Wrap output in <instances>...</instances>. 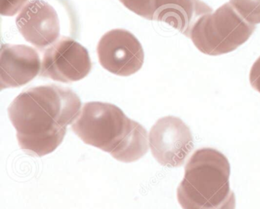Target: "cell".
Here are the masks:
<instances>
[{
  "label": "cell",
  "mask_w": 260,
  "mask_h": 209,
  "mask_svg": "<svg viewBox=\"0 0 260 209\" xmlns=\"http://www.w3.org/2000/svg\"><path fill=\"white\" fill-rule=\"evenodd\" d=\"M230 4L248 23L260 24V0H231Z\"/></svg>",
  "instance_id": "11"
},
{
  "label": "cell",
  "mask_w": 260,
  "mask_h": 209,
  "mask_svg": "<svg viewBox=\"0 0 260 209\" xmlns=\"http://www.w3.org/2000/svg\"><path fill=\"white\" fill-rule=\"evenodd\" d=\"M71 129L84 143L109 153L124 163L139 160L150 147L144 127L109 103L83 104Z\"/></svg>",
  "instance_id": "2"
},
{
  "label": "cell",
  "mask_w": 260,
  "mask_h": 209,
  "mask_svg": "<svg viewBox=\"0 0 260 209\" xmlns=\"http://www.w3.org/2000/svg\"><path fill=\"white\" fill-rule=\"evenodd\" d=\"M81 109L80 97L74 91L51 84L22 92L10 104L8 114L21 149L42 157L60 146Z\"/></svg>",
  "instance_id": "1"
},
{
  "label": "cell",
  "mask_w": 260,
  "mask_h": 209,
  "mask_svg": "<svg viewBox=\"0 0 260 209\" xmlns=\"http://www.w3.org/2000/svg\"><path fill=\"white\" fill-rule=\"evenodd\" d=\"M120 2L138 16L153 21V0H119Z\"/></svg>",
  "instance_id": "12"
},
{
  "label": "cell",
  "mask_w": 260,
  "mask_h": 209,
  "mask_svg": "<svg viewBox=\"0 0 260 209\" xmlns=\"http://www.w3.org/2000/svg\"><path fill=\"white\" fill-rule=\"evenodd\" d=\"M149 145L158 163L167 168H179L194 148L189 127L173 116L156 121L149 133Z\"/></svg>",
  "instance_id": "6"
},
{
  "label": "cell",
  "mask_w": 260,
  "mask_h": 209,
  "mask_svg": "<svg viewBox=\"0 0 260 209\" xmlns=\"http://www.w3.org/2000/svg\"><path fill=\"white\" fill-rule=\"evenodd\" d=\"M251 86L260 93V57L255 60L249 72Z\"/></svg>",
  "instance_id": "14"
},
{
  "label": "cell",
  "mask_w": 260,
  "mask_h": 209,
  "mask_svg": "<svg viewBox=\"0 0 260 209\" xmlns=\"http://www.w3.org/2000/svg\"><path fill=\"white\" fill-rule=\"evenodd\" d=\"M19 33L38 49H46L60 37V20L52 6L44 0H29L16 19Z\"/></svg>",
  "instance_id": "8"
},
{
  "label": "cell",
  "mask_w": 260,
  "mask_h": 209,
  "mask_svg": "<svg viewBox=\"0 0 260 209\" xmlns=\"http://www.w3.org/2000/svg\"><path fill=\"white\" fill-rule=\"evenodd\" d=\"M212 11L201 0H153V21L165 22L188 37L196 22Z\"/></svg>",
  "instance_id": "10"
},
{
  "label": "cell",
  "mask_w": 260,
  "mask_h": 209,
  "mask_svg": "<svg viewBox=\"0 0 260 209\" xmlns=\"http://www.w3.org/2000/svg\"><path fill=\"white\" fill-rule=\"evenodd\" d=\"M97 54L101 66L119 76H130L144 64L142 45L127 30L113 29L106 33L99 42Z\"/></svg>",
  "instance_id": "7"
},
{
  "label": "cell",
  "mask_w": 260,
  "mask_h": 209,
  "mask_svg": "<svg viewBox=\"0 0 260 209\" xmlns=\"http://www.w3.org/2000/svg\"><path fill=\"white\" fill-rule=\"evenodd\" d=\"M42 69L34 48L23 45H3L0 52V90L14 89L32 81Z\"/></svg>",
  "instance_id": "9"
},
{
  "label": "cell",
  "mask_w": 260,
  "mask_h": 209,
  "mask_svg": "<svg viewBox=\"0 0 260 209\" xmlns=\"http://www.w3.org/2000/svg\"><path fill=\"white\" fill-rule=\"evenodd\" d=\"M29 0H0V13L11 17L17 14Z\"/></svg>",
  "instance_id": "13"
},
{
  "label": "cell",
  "mask_w": 260,
  "mask_h": 209,
  "mask_svg": "<svg viewBox=\"0 0 260 209\" xmlns=\"http://www.w3.org/2000/svg\"><path fill=\"white\" fill-rule=\"evenodd\" d=\"M228 157L212 148L196 150L185 168L177 188L182 209H235V194L230 187Z\"/></svg>",
  "instance_id": "3"
},
{
  "label": "cell",
  "mask_w": 260,
  "mask_h": 209,
  "mask_svg": "<svg viewBox=\"0 0 260 209\" xmlns=\"http://www.w3.org/2000/svg\"><path fill=\"white\" fill-rule=\"evenodd\" d=\"M255 29V25L248 23L226 3L214 13L202 16L191 28L188 38L202 54L223 55L247 41Z\"/></svg>",
  "instance_id": "4"
},
{
  "label": "cell",
  "mask_w": 260,
  "mask_h": 209,
  "mask_svg": "<svg viewBox=\"0 0 260 209\" xmlns=\"http://www.w3.org/2000/svg\"><path fill=\"white\" fill-rule=\"evenodd\" d=\"M92 69L87 50L69 37H60L48 47L42 62L40 77L63 83L86 78Z\"/></svg>",
  "instance_id": "5"
}]
</instances>
